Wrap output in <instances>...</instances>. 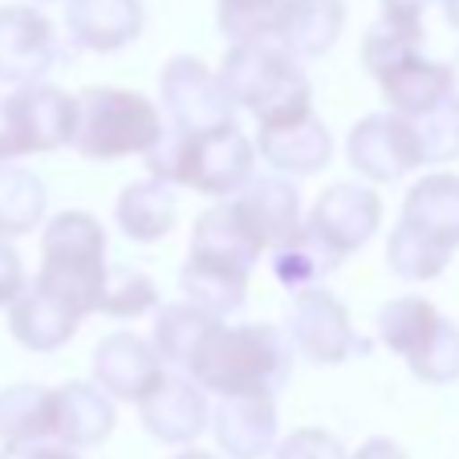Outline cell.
Listing matches in <instances>:
<instances>
[{
  "instance_id": "cell-1",
  "label": "cell",
  "mask_w": 459,
  "mask_h": 459,
  "mask_svg": "<svg viewBox=\"0 0 459 459\" xmlns=\"http://www.w3.org/2000/svg\"><path fill=\"white\" fill-rule=\"evenodd\" d=\"M293 346L277 325L216 321L183 374L195 378L204 390H216L220 399H277L293 378Z\"/></svg>"
},
{
  "instance_id": "cell-2",
  "label": "cell",
  "mask_w": 459,
  "mask_h": 459,
  "mask_svg": "<svg viewBox=\"0 0 459 459\" xmlns=\"http://www.w3.org/2000/svg\"><path fill=\"white\" fill-rule=\"evenodd\" d=\"M106 228L90 212H57L41 232V269H37V289L53 297L74 317L102 313L106 293Z\"/></svg>"
},
{
  "instance_id": "cell-3",
  "label": "cell",
  "mask_w": 459,
  "mask_h": 459,
  "mask_svg": "<svg viewBox=\"0 0 459 459\" xmlns=\"http://www.w3.org/2000/svg\"><path fill=\"white\" fill-rule=\"evenodd\" d=\"M252 163H256V147L240 126L212 130V134H183V130L167 126L159 147L147 155L151 179L187 187L195 195H212V200L240 195L256 179Z\"/></svg>"
},
{
  "instance_id": "cell-4",
  "label": "cell",
  "mask_w": 459,
  "mask_h": 459,
  "mask_svg": "<svg viewBox=\"0 0 459 459\" xmlns=\"http://www.w3.org/2000/svg\"><path fill=\"white\" fill-rule=\"evenodd\" d=\"M163 114L139 90L122 86H90L78 94V134L74 151L90 163H118V159L143 155L163 139Z\"/></svg>"
},
{
  "instance_id": "cell-5",
  "label": "cell",
  "mask_w": 459,
  "mask_h": 459,
  "mask_svg": "<svg viewBox=\"0 0 459 459\" xmlns=\"http://www.w3.org/2000/svg\"><path fill=\"white\" fill-rule=\"evenodd\" d=\"M220 82L240 110L256 114V122H269L277 114L313 102L309 78L277 37L232 45L220 65Z\"/></svg>"
},
{
  "instance_id": "cell-6",
  "label": "cell",
  "mask_w": 459,
  "mask_h": 459,
  "mask_svg": "<svg viewBox=\"0 0 459 459\" xmlns=\"http://www.w3.org/2000/svg\"><path fill=\"white\" fill-rule=\"evenodd\" d=\"M378 342L407 362L427 386H447L459 378V325L443 317L427 297H394L378 309Z\"/></svg>"
},
{
  "instance_id": "cell-7",
  "label": "cell",
  "mask_w": 459,
  "mask_h": 459,
  "mask_svg": "<svg viewBox=\"0 0 459 459\" xmlns=\"http://www.w3.org/2000/svg\"><path fill=\"white\" fill-rule=\"evenodd\" d=\"M78 98L57 86H21L0 98V163L74 147Z\"/></svg>"
},
{
  "instance_id": "cell-8",
  "label": "cell",
  "mask_w": 459,
  "mask_h": 459,
  "mask_svg": "<svg viewBox=\"0 0 459 459\" xmlns=\"http://www.w3.org/2000/svg\"><path fill=\"white\" fill-rule=\"evenodd\" d=\"M285 338L293 346V354L313 366H342L370 350V342L358 338L350 309L325 285L305 289V293L293 297L289 321H285Z\"/></svg>"
},
{
  "instance_id": "cell-9",
  "label": "cell",
  "mask_w": 459,
  "mask_h": 459,
  "mask_svg": "<svg viewBox=\"0 0 459 459\" xmlns=\"http://www.w3.org/2000/svg\"><path fill=\"white\" fill-rule=\"evenodd\" d=\"M159 94H163L167 126L183 134H212V130L236 126V102L228 98L220 74H212L200 57H171L159 74Z\"/></svg>"
},
{
  "instance_id": "cell-10",
  "label": "cell",
  "mask_w": 459,
  "mask_h": 459,
  "mask_svg": "<svg viewBox=\"0 0 459 459\" xmlns=\"http://www.w3.org/2000/svg\"><path fill=\"white\" fill-rule=\"evenodd\" d=\"M346 159L362 179L370 183H394L411 175L415 167H427L423 139H419L415 118L403 114H366L346 139Z\"/></svg>"
},
{
  "instance_id": "cell-11",
  "label": "cell",
  "mask_w": 459,
  "mask_h": 459,
  "mask_svg": "<svg viewBox=\"0 0 459 459\" xmlns=\"http://www.w3.org/2000/svg\"><path fill=\"white\" fill-rule=\"evenodd\" d=\"M378 228H382V200L378 191L362 187V183H333V187H325L317 195V204L309 208V220H305V232L333 260H346L358 248H366Z\"/></svg>"
},
{
  "instance_id": "cell-12",
  "label": "cell",
  "mask_w": 459,
  "mask_h": 459,
  "mask_svg": "<svg viewBox=\"0 0 459 459\" xmlns=\"http://www.w3.org/2000/svg\"><path fill=\"white\" fill-rule=\"evenodd\" d=\"M65 57L57 29L33 4H0V82L13 90L41 86V78Z\"/></svg>"
},
{
  "instance_id": "cell-13",
  "label": "cell",
  "mask_w": 459,
  "mask_h": 459,
  "mask_svg": "<svg viewBox=\"0 0 459 459\" xmlns=\"http://www.w3.org/2000/svg\"><path fill=\"white\" fill-rule=\"evenodd\" d=\"M90 374H94V386L106 390L114 403H147L167 378V362L159 358L151 338L118 330L94 346Z\"/></svg>"
},
{
  "instance_id": "cell-14",
  "label": "cell",
  "mask_w": 459,
  "mask_h": 459,
  "mask_svg": "<svg viewBox=\"0 0 459 459\" xmlns=\"http://www.w3.org/2000/svg\"><path fill=\"white\" fill-rule=\"evenodd\" d=\"M256 147H260V159H264L273 171L293 175V179L317 175L333 155L330 126L317 118L313 102L297 106V110H289V114H277V118H269V122H260Z\"/></svg>"
},
{
  "instance_id": "cell-15",
  "label": "cell",
  "mask_w": 459,
  "mask_h": 459,
  "mask_svg": "<svg viewBox=\"0 0 459 459\" xmlns=\"http://www.w3.org/2000/svg\"><path fill=\"white\" fill-rule=\"evenodd\" d=\"M139 415H143V427H147L159 443L191 447V443L212 427V403H208V390L195 378H187V374H167L155 394H151L147 403H139Z\"/></svg>"
},
{
  "instance_id": "cell-16",
  "label": "cell",
  "mask_w": 459,
  "mask_h": 459,
  "mask_svg": "<svg viewBox=\"0 0 459 459\" xmlns=\"http://www.w3.org/2000/svg\"><path fill=\"white\" fill-rule=\"evenodd\" d=\"M228 204L264 252H277L301 232V191L285 175H260Z\"/></svg>"
},
{
  "instance_id": "cell-17",
  "label": "cell",
  "mask_w": 459,
  "mask_h": 459,
  "mask_svg": "<svg viewBox=\"0 0 459 459\" xmlns=\"http://www.w3.org/2000/svg\"><path fill=\"white\" fill-rule=\"evenodd\" d=\"M374 82H378L390 114H403V118H423V114L447 106V98H451V65L447 61L423 57V49L394 61Z\"/></svg>"
},
{
  "instance_id": "cell-18",
  "label": "cell",
  "mask_w": 459,
  "mask_h": 459,
  "mask_svg": "<svg viewBox=\"0 0 459 459\" xmlns=\"http://www.w3.org/2000/svg\"><path fill=\"white\" fill-rule=\"evenodd\" d=\"M147 25L143 0H65V29L78 49L118 53Z\"/></svg>"
},
{
  "instance_id": "cell-19",
  "label": "cell",
  "mask_w": 459,
  "mask_h": 459,
  "mask_svg": "<svg viewBox=\"0 0 459 459\" xmlns=\"http://www.w3.org/2000/svg\"><path fill=\"white\" fill-rule=\"evenodd\" d=\"M248 281L252 269H240L232 260H216V256H195L187 252L179 269V289L195 309L212 313V317L224 321L228 313H240L248 301Z\"/></svg>"
},
{
  "instance_id": "cell-20",
  "label": "cell",
  "mask_w": 459,
  "mask_h": 459,
  "mask_svg": "<svg viewBox=\"0 0 459 459\" xmlns=\"http://www.w3.org/2000/svg\"><path fill=\"white\" fill-rule=\"evenodd\" d=\"M212 435L228 459H260L277 443L273 399H224L212 411Z\"/></svg>"
},
{
  "instance_id": "cell-21",
  "label": "cell",
  "mask_w": 459,
  "mask_h": 459,
  "mask_svg": "<svg viewBox=\"0 0 459 459\" xmlns=\"http://www.w3.org/2000/svg\"><path fill=\"white\" fill-rule=\"evenodd\" d=\"M346 29V0H285L277 17V37L297 61L325 57Z\"/></svg>"
},
{
  "instance_id": "cell-22",
  "label": "cell",
  "mask_w": 459,
  "mask_h": 459,
  "mask_svg": "<svg viewBox=\"0 0 459 459\" xmlns=\"http://www.w3.org/2000/svg\"><path fill=\"white\" fill-rule=\"evenodd\" d=\"M403 224L415 232L431 236L447 252L459 248V175L431 171L419 183H411L407 200H403Z\"/></svg>"
},
{
  "instance_id": "cell-23",
  "label": "cell",
  "mask_w": 459,
  "mask_h": 459,
  "mask_svg": "<svg viewBox=\"0 0 459 459\" xmlns=\"http://www.w3.org/2000/svg\"><path fill=\"white\" fill-rule=\"evenodd\" d=\"M118 411L106 390H98L94 382H65L57 390V435L53 439L65 447L82 451V447H98L110 439Z\"/></svg>"
},
{
  "instance_id": "cell-24",
  "label": "cell",
  "mask_w": 459,
  "mask_h": 459,
  "mask_svg": "<svg viewBox=\"0 0 459 459\" xmlns=\"http://www.w3.org/2000/svg\"><path fill=\"white\" fill-rule=\"evenodd\" d=\"M82 321L74 317L65 305H57L45 289H37V281H29L25 293L9 305V333L33 354H53L65 342H74Z\"/></svg>"
},
{
  "instance_id": "cell-25",
  "label": "cell",
  "mask_w": 459,
  "mask_h": 459,
  "mask_svg": "<svg viewBox=\"0 0 459 459\" xmlns=\"http://www.w3.org/2000/svg\"><path fill=\"white\" fill-rule=\"evenodd\" d=\"M114 220H118L122 236L134 244H155L171 236L175 220H179V195L171 183L163 179H139L126 183L114 204Z\"/></svg>"
},
{
  "instance_id": "cell-26",
  "label": "cell",
  "mask_w": 459,
  "mask_h": 459,
  "mask_svg": "<svg viewBox=\"0 0 459 459\" xmlns=\"http://www.w3.org/2000/svg\"><path fill=\"white\" fill-rule=\"evenodd\" d=\"M57 435V390L17 382L0 390V443H45Z\"/></svg>"
},
{
  "instance_id": "cell-27",
  "label": "cell",
  "mask_w": 459,
  "mask_h": 459,
  "mask_svg": "<svg viewBox=\"0 0 459 459\" xmlns=\"http://www.w3.org/2000/svg\"><path fill=\"white\" fill-rule=\"evenodd\" d=\"M187 252H195V256L232 260V264H240V269H256V260L264 256V248L252 240V232L240 224V216L232 212V204L228 200L212 204V208L195 220Z\"/></svg>"
},
{
  "instance_id": "cell-28",
  "label": "cell",
  "mask_w": 459,
  "mask_h": 459,
  "mask_svg": "<svg viewBox=\"0 0 459 459\" xmlns=\"http://www.w3.org/2000/svg\"><path fill=\"white\" fill-rule=\"evenodd\" d=\"M45 204H49V191L41 175L21 163H0V240L41 228Z\"/></svg>"
},
{
  "instance_id": "cell-29",
  "label": "cell",
  "mask_w": 459,
  "mask_h": 459,
  "mask_svg": "<svg viewBox=\"0 0 459 459\" xmlns=\"http://www.w3.org/2000/svg\"><path fill=\"white\" fill-rule=\"evenodd\" d=\"M220 317L212 313L195 309L191 301H171V305H159L155 313V330H151V342H155L159 358L175 370H187L191 354L200 350V342L208 338V330L216 325Z\"/></svg>"
},
{
  "instance_id": "cell-30",
  "label": "cell",
  "mask_w": 459,
  "mask_h": 459,
  "mask_svg": "<svg viewBox=\"0 0 459 459\" xmlns=\"http://www.w3.org/2000/svg\"><path fill=\"white\" fill-rule=\"evenodd\" d=\"M338 264H342V260H333L330 252L321 248V244L313 240L309 232H305V224H301V232H297L293 240L281 244V248L273 252V277H277L281 285L289 289V293L317 289L321 281L338 269Z\"/></svg>"
},
{
  "instance_id": "cell-31",
  "label": "cell",
  "mask_w": 459,
  "mask_h": 459,
  "mask_svg": "<svg viewBox=\"0 0 459 459\" xmlns=\"http://www.w3.org/2000/svg\"><path fill=\"white\" fill-rule=\"evenodd\" d=\"M447 260H451V252L443 248V244H435L431 236L415 232V228L403 224V220L386 240V264L399 281H435L443 269H447Z\"/></svg>"
},
{
  "instance_id": "cell-32",
  "label": "cell",
  "mask_w": 459,
  "mask_h": 459,
  "mask_svg": "<svg viewBox=\"0 0 459 459\" xmlns=\"http://www.w3.org/2000/svg\"><path fill=\"white\" fill-rule=\"evenodd\" d=\"M285 0H216V25L232 45L264 41L277 29Z\"/></svg>"
},
{
  "instance_id": "cell-33",
  "label": "cell",
  "mask_w": 459,
  "mask_h": 459,
  "mask_svg": "<svg viewBox=\"0 0 459 459\" xmlns=\"http://www.w3.org/2000/svg\"><path fill=\"white\" fill-rule=\"evenodd\" d=\"M102 313L106 317H143V313H159V285L139 269L114 264L106 277V293H102Z\"/></svg>"
},
{
  "instance_id": "cell-34",
  "label": "cell",
  "mask_w": 459,
  "mask_h": 459,
  "mask_svg": "<svg viewBox=\"0 0 459 459\" xmlns=\"http://www.w3.org/2000/svg\"><path fill=\"white\" fill-rule=\"evenodd\" d=\"M423 49V29H407V25H390V21H374L362 37V65L370 78H378L382 70H390L394 61H403L407 53Z\"/></svg>"
},
{
  "instance_id": "cell-35",
  "label": "cell",
  "mask_w": 459,
  "mask_h": 459,
  "mask_svg": "<svg viewBox=\"0 0 459 459\" xmlns=\"http://www.w3.org/2000/svg\"><path fill=\"white\" fill-rule=\"evenodd\" d=\"M415 126H419V139H423L427 167L459 159V110L451 102L423 114V118H415Z\"/></svg>"
},
{
  "instance_id": "cell-36",
  "label": "cell",
  "mask_w": 459,
  "mask_h": 459,
  "mask_svg": "<svg viewBox=\"0 0 459 459\" xmlns=\"http://www.w3.org/2000/svg\"><path fill=\"white\" fill-rule=\"evenodd\" d=\"M273 459H350V451L325 427H297L293 435L277 443Z\"/></svg>"
},
{
  "instance_id": "cell-37",
  "label": "cell",
  "mask_w": 459,
  "mask_h": 459,
  "mask_svg": "<svg viewBox=\"0 0 459 459\" xmlns=\"http://www.w3.org/2000/svg\"><path fill=\"white\" fill-rule=\"evenodd\" d=\"M25 264H21L17 248L9 240H0V309H9L21 293H25Z\"/></svg>"
},
{
  "instance_id": "cell-38",
  "label": "cell",
  "mask_w": 459,
  "mask_h": 459,
  "mask_svg": "<svg viewBox=\"0 0 459 459\" xmlns=\"http://www.w3.org/2000/svg\"><path fill=\"white\" fill-rule=\"evenodd\" d=\"M0 459H82L74 447L65 443H13V447H0Z\"/></svg>"
},
{
  "instance_id": "cell-39",
  "label": "cell",
  "mask_w": 459,
  "mask_h": 459,
  "mask_svg": "<svg viewBox=\"0 0 459 459\" xmlns=\"http://www.w3.org/2000/svg\"><path fill=\"white\" fill-rule=\"evenodd\" d=\"M427 4H431V0H382V21L407 25V29H423Z\"/></svg>"
},
{
  "instance_id": "cell-40",
  "label": "cell",
  "mask_w": 459,
  "mask_h": 459,
  "mask_svg": "<svg viewBox=\"0 0 459 459\" xmlns=\"http://www.w3.org/2000/svg\"><path fill=\"white\" fill-rule=\"evenodd\" d=\"M350 459H407V451H403L394 439H382V435H374V439H366Z\"/></svg>"
},
{
  "instance_id": "cell-41",
  "label": "cell",
  "mask_w": 459,
  "mask_h": 459,
  "mask_svg": "<svg viewBox=\"0 0 459 459\" xmlns=\"http://www.w3.org/2000/svg\"><path fill=\"white\" fill-rule=\"evenodd\" d=\"M439 4H443V21L459 33V0H439Z\"/></svg>"
},
{
  "instance_id": "cell-42",
  "label": "cell",
  "mask_w": 459,
  "mask_h": 459,
  "mask_svg": "<svg viewBox=\"0 0 459 459\" xmlns=\"http://www.w3.org/2000/svg\"><path fill=\"white\" fill-rule=\"evenodd\" d=\"M447 102L459 110V57L451 61V98H447Z\"/></svg>"
},
{
  "instance_id": "cell-43",
  "label": "cell",
  "mask_w": 459,
  "mask_h": 459,
  "mask_svg": "<svg viewBox=\"0 0 459 459\" xmlns=\"http://www.w3.org/2000/svg\"><path fill=\"white\" fill-rule=\"evenodd\" d=\"M171 459H220V455H212V451H204V447H183L179 455H171Z\"/></svg>"
},
{
  "instance_id": "cell-44",
  "label": "cell",
  "mask_w": 459,
  "mask_h": 459,
  "mask_svg": "<svg viewBox=\"0 0 459 459\" xmlns=\"http://www.w3.org/2000/svg\"><path fill=\"white\" fill-rule=\"evenodd\" d=\"M37 4H49V0H37Z\"/></svg>"
}]
</instances>
